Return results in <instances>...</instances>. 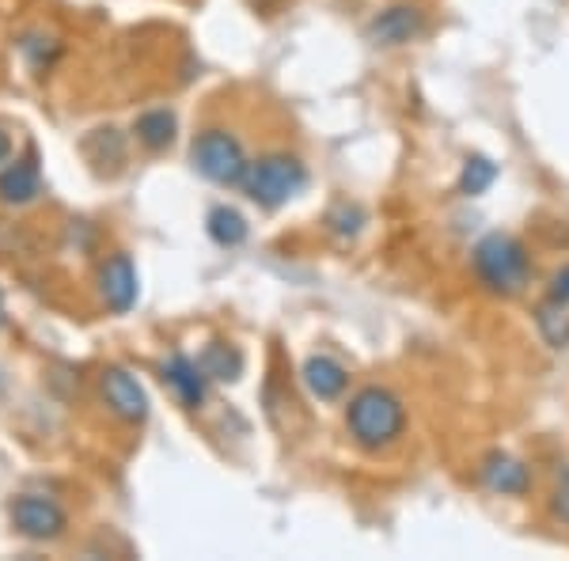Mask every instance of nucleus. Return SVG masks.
I'll list each match as a JSON object with an SVG mask.
<instances>
[{
  "instance_id": "obj_1",
  "label": "nucleus",
  "mask_w": 569,
  "mask_h": 561,
  "mask_svg": "<svg viewBox=\"0 0 569 561\" xmlns=\"http://www.w3.org/2000/svg\"><path fill=\"white\" fill-rule=\"evenodd\" d=\"M346 425H350V437L365 452H380V448H391L402 437L407 407L388 388H365L353 394L350 410H346Z\"/></svg>"
},
{
  "instance_id": "obj_2",
  "label": "nucleus",
  "mask_w": 569,
  "mask_h": 561,
  "mask_svg": "<svg viewBox=\"0 0 569 561\" xmlns=\"http://www.w3.org/2000/svg\"><path fill=\"white\" fill-rule=\"evenodd\" d=\"M475 273H479V281L490 292H498V297H517V292H525V284L531 278L525 243L505 232L482 236L479 247H475Z\"/></svg>"
},
{
  "instance_id": "obj_3",
  "label": "nucleus",
  "mask_w": 569,
  "mask_h": 561,
  "mask_svg": "<svg viewBox=\"0 0 569 561\" xmlns=\"http://www.w3.org/2000/svg\"><path fill=\"white\" fill-rule=\"evenodd\" d=\"M305 182H308V171L297 156L273 152V156H262L259 163H251L243 187L262 209H278L289 198H297L300 190H305Z\"/></svg>"
},
{
  "instance_id": "obj_4",
  "label": "nucleus",
  "mask_w": 569,
  "mask_h": 561,
  "mask_svg": "<svg viewBox=\"0 0 569 561\" xmlns=\"http://www.w3.org/2000/svg\"><path fill=\"white\" fill-rule=\"evenodd\" d=\"M190 160H194V168L206 174L209 182H217V187H240V182H247V171H251V163H247V156H243V144L224 130L201 133L194 141V149H190Z\"/></svg>"
},
{
  "instance_id": "obj_5",
  "label": "nucleus",
  "mask_w": 569,
  "mask_h": 561,
  "mask_svg": "<svg viewBox=\"0 0 569 561\" xmlns=\"http://www.w3.org/2000/svg\"><path fill=\"white\" fill-rule=\"evenodd\" d=\"M12 523L20 528V535L46 542V539L66 535L69 517L58 501H50V497L23 493V497H16V504H12Z\"/></svg>"
},
{
  "instance_id": "obj_6",
  "label": "nucleus",
  "mask_w": 569,
  "mask_h": 561,
  "mask_svg": "<svg viewBox=\"0 0 569 561\" xmlns=\"http://www.w3.org/2000/svg\"><path fill=\"white\" fill-rule=\"evenodd\" d=\"M103 399H107V407L122 421H130V425L149 418V394H144V388L126 368H107L103 372Z\"/></svg>"
},
{
  "instance_id": "obj_7",
  "label": "nucleus",
  "mask_w": 569,
  "mask_h": 561,
  "mask_svg": "<svg viewBox=\"0 0 569 561\" xmlns=\"http://www.w3.org/2000/svg\"><path fill=\"white\" fill-rule=\"evenodd\" d=\"M426 31V16L415 4H395L369 23V39L376 46H407Z\"/></svg>"
},
{
  "instance_id": "obj_8",
  "label": "nucleus",
  "mask_w": 569,
  "mask_h": 561,
  "mask_svg": "<svg viewBox=\"0 0 569 561\" xmlns=\"http://www.w3.org/2000/svg\"><path fill=\"white\" fill-rule=\"evenodd\" d=\"M479 474H482V482H486V490H493V493H501V497H520V493H528L531 490V471L520 459H512V455H505V452H490L482 459V467H479Z\"/></svg>"
},
{
  "instance_id": "obj_9",
  "label": "nucleus",
  "mask_w": 569,
  "mask_h": 561,
  "mask_svg": "<svg viewBox=\"0 0 569 561\" xmlns=\"http://www.w3.org/2000/svg\"><path fill=\"white\" fill-rule=\"evenodd\" d=\"M99 292H103L110 311H130L137 303V270L130 254H114L103 273H99Z\"/></svg>"
},
{
  "instance_id": "obj_10",
  "label": "nucleus",
  "mask_w": 569,
  "mask_h": 561,
  "mask_svg": "<svg viewBox=\"0 0 569 561\" xmlns=\"http://www.w3.org/2000/svg\"><path fill=\"white\" fill-rule=\"evenodd\" d=\"M163 380L176 388V394L182 399V407L187 410H198L201 402H206V368H201L198 361H190V357H182V353H176V357H168L163 361Z\"/></svg>"
},
{
  "instance_id": "obj_11",
  "label": "nucleus",
  "mask_w": 569,
  "mask_h": 561,
  "mask_svg": "<svg viewBox=\"0 0 569 561\" xmlns=\"http://www.w3.org/2000/svg\"><path fill=\"white\" fill-rule=\"evenodd\" d=\"M305 383L319 402H335L350 383V372L335 357H308L305 361Z\"/></svg>"
},
{
  "instance_id": "obj_12",
  "label": "nucleus",
  "mask_w": 569,
  "mask_h": 561,
  "mask_svg": "<svg viewBox=\"0 0 569 561\" xmlns=\"http://www.w3.org/2000/svg\"><path fill=\"white\" fill-rule=\"evenodd\" d=\"M39 194H42V174L34 160L12 163L8 171H0V198L8 206H27V201H34Z\"/></svg>"
},
{
  "instance_id": "obj_13",
  "label": "nucleus",
  "mask_w": 569,
  "mask_h": 561,
  "mask_svg": "<svg viewBox=\"0 0 569 561\" xmlns=\"http://www.w3.org/2000/svg\"><path fill=\"white\" fill-rule=\"evenodd\" d=\"M176 130H179V122L171 110H149V114L137 118V141L149 144L152 152L168 149V144L176 141Z\"/></svg>"
},
{
  "instance_id": "obj_14",
  "label": "nucleus",
  "mask_w": 569,
  "mask_h": 561,
  "mask_svg": "<svg viewBox=\"0 0 569 561\" xmlns=\"http://www.w3.org/2000/svg\"><path fill=\"white\" fill-rule=\"evenodd\" d=\"M198 364L206 368L209 380H224V383L240 380V372H243V357L236 353L232 345H220V342L209 345L206 353L198 357Z\"/></svg>"
},
{
  "instance_id": "obj_15",
  "label": "nucleus",
  "mask_w": 569,
  "mask_h": 561,
  "mask_svg": "<svg viewBox=\"0 0 569 561\" xmlns=\"http://www.w3.org/2000/svg\"><path fill=\"white\" fill-rule=\"evenodd\" d=\"M536 327H539V334H543V342L550 349H569V311H566V303H543L539 308V315H536Z\"/></svg>"
},
{
  "instance_id": "obj_16",
  "label": "nucleus",
  "mask_w": 569,
  "mask_h": 561,
  "mask_svg": "<svg viewBox=\"0 0 569 561\" xmlns=\"http://www.w3.org/2000/svg\"><path fill=\"white\" fill-rule=\"evenodd\" d=\"M209 236H213V243L220 247H240L247 239V220L236 213V209H213L209 213Z\"/></svg>"
},
{
  "instance_id": "obj_17",
  "label": "nucleus",
  "mask_w": 569,
  "mask_h": 561,
  "mask_svg": "<svg viewBox=\"0 0 569 561\" xmlns=\"http://www.w3.org/2000/svg\"><path fill=\"white\" fill-rule=\"evenodd\" d=\"M493 179H498V168H493L486 156H471V160L463 163V174H460V194L479 198L493 187Z\"/></svg>"
},
{
  "instance_id": "obj_18",
  "label": "nucleus",
  "mask_w": 569,
  "mask_h": 561,
  "mask_svg": "<svg viewBox=\"0 0 569 561\" xmlns=\"http://www.w3.org/2000/svg\"><path fill=\"white\" fill-rule=\"evenodd\" d=\"M550 300H555V303H569V270L558 273L555 284H550Z\"/></svg>"
},
{
  "instance_id": "obj_19",
  "label": "nucleus",
  "mask_w": 569,
  "mask_h": 561,
  "mask_svg": "<svg viewBox=\"0 0 569 561\" xmlns=\"http://www.w3.org/2000/svg\"><path fill=\"white\" fill-rule=\"evenodd\" d=\"M8 156H12V141H8V133L0 130V163H4Z\"/></svg>"
},
{
  "instance_id": "obj_20",
  "label": "nucleus",
  "mask_w": 569,
  "mask_h": 561,
  "mask_svg": "<svg viewBox=\"0 0 569 561\" xmlns=\"http://www.w3.org/2000/svg\"><path fill=\"white\" fill-rule=\"evenodd\" d=\"M0 323H4V297H0Z\"/></svg>"
}]
</instances>
